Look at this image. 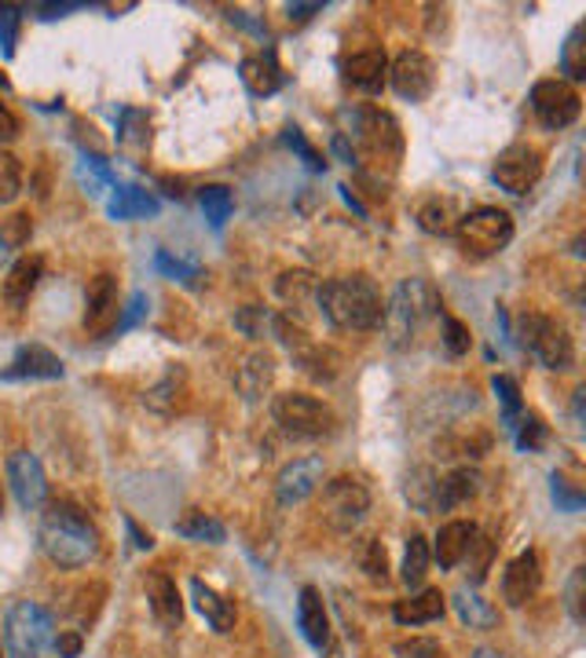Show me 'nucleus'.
<instances>
[{
  "label": "nucleus",
  "mask_w": 586,
  "mask_h": 658,
  "mask_svg": "<svg viewBox=\"0 0 586 658\" xmlns=\"http://www.w3.org/2000/svg\"><path fill=\"white\" fill-rule=\"evenodd\" d=\"M323 472H327L323 457H297V461H290V465L282 468L279 479H275V501L290 509V504H301L305 498H312V494L319 490V483H323Z\"/></svg>",
  "instance_id": "15"
},
{
  "label": "nucleus",
  "mask_w": 586,
  "mask_h": 658,
  "mask_svg": "<svg viewBox=\"0 0 586 658\" xmlns=\"http://www.w3.org/2000/svg\"><path fill=\"white\" fill-rule=\"evenodd\" d=\"M492 388H495L498 399H503V410H506L503 421H506L509 432H514V424L520 421V413H525V406H520V384L514 377H495Z\"/></svg>",
  "instance_id": "41"
},
{
  "label": "nucleus",
  "mask_w": 586,
  "mask_h": 658,
  "mask_svg": "<svg viewBox=\"0 0 586 658\" xmlns=\"http://www.w3.org/2000/svg\"><path fill=\"white\" fill-rule=\"evenodd\" d=\"M583 592H586V570L583 567H575L572 570V578H568V592H564V603H568V611H572V619L575 622H586V608H583Z\"/></svg>",
  "instance_id": "50"
},
{
  "label": "nucleus",
  "mask_w": 586,
  "mask_h": 658,
  "mask_svg": "<svg viewBox=\"0 0 586 658\" xmlns=\"http://www.w3.org/2000/svg\"><path fill=\"white\" fill-rule=\"evenodd\" d=\"M271 381H275V362H271L268 351H253L243 366H238V392H243L246 402H257L264 399V395L271 392Z\"/></svg>",
  "instance_id": "22"
},
{
  "label": "nucleus",
  "mask_w": 586,
  "mask_h": 658,
  "mask_svg": "<svg viewBox=\"0 0 586 658\" xmlns=\"http://www.w3.org/2000/svg\"><path fill=\"white\" fill-rule=\"evenodd\" d=\"M56 651H59V658H78L81 655V633H59L56 636Z\"/></svg>",
  "instance_id": "53"
},
{
  "label": "nucleus",
  "mask_w": 586,
  "mask_h": 658,
  "mask_svg": "<svg viewBox=\"0 0 586 658\" xmlns=\"http://www.w3.org/2000/svg\"><path fill=\"white\" fill-rule=\"evenodd\" d=\"M539 581H542V570H539V556L531 553H520L517 559H509L506 575H503V597L509 608H525V603L539 592Z\"/></svg>",
  "instance_id": "16"
},
{
  "label": "nucleus",
  "mask_w": 586,
  "mask_h": 658,
  "mask_svg": "<svg viewBox=\"0 0 586 658\" xmlns=\"http://www.w3.org/2000/svg\"><path fill=\"white\" fill-rule=\"evenodd\" d=\"M454 611H459L462 625H470V629H495L498 625V611L481 597V592L462 589L459 597H454Z\"/></svg>",
  "instance_id": "29"
},
{
  "label": "nucleus",
  "mask_w": 586,
  "mask_h": 658,
  "mask_svg": "<svg viewBox=\"0 0 586 658\" xmlns=\"http://www.w3.org/2000/svg\"><path fill=\"white\" fill-rule=\"evenodd\" d=\"M440 322H443V348H448L454 359L465 355V351H470V329L451 315H440Z\"/></svg>",
  "instance_id": "48"
},
{
  "label": "nucleus",
  "mask_w": 586,
  "mask_h": 658,
  "mask_svg": "<svg viewBox=\"0 0 586 658\" xmlns=\"http://www.w3.org/2000/svg\"><path fill=\"white\" fill-rule=\"evenodd\" d=\"M282 139H286L290 147L297 150L301 158L308 161V169H316V172H323V169H327V158H323V154H319L316 147H312V143H308L305 136H301V128H286V136H282Z\"/></svg>",
  "instance_id": "51"
},
{
  "label": "nucleus",
  "mask_w": 586,
  "mask_h": 658,
  "mask_svg": "<svg viewBox=\"0 0 586 658\" xmlns=\"http://www.w3.org/2000/svg\"><path fill=\"white\" fill-rule=\"evenodd\" d=\"M517 340L520 348L531 351L546 370H572L575 362V344L572 333L561 318L542 315V311H525L517 318Z\"/></svg>",
  "instance_id": "6"
},
{
  "label": "nucleus",
  "mask_w": 586,
  "mask_h": 658,
  "mask_svg": "<svg viewBox=\"0 0 586 658\" xmlns=\"http://www.w3.org/2000/svg\"><path fill=\"white\" fill-rule=\"evenodd\" d=\"M418 224L426 235H454V224H459V213H454V202L451 197H429L426 205L418 208Z\"/></svg>",
  "instance_id": "31"
},
{
  "label": "nucleus",
  "mask_w": 586,
  "mask_h": 658,
  "mask_svg": "<svg viewBox=\"0 0 586 658\" xmlns=\"http://www.w3.org/2000/svg\"><path fill=\"white\" fill-rule=\"evenodd\" d=\"M286 11H290V19L305 22V19L316 15V11H323V4H319V0H312V4H286Z\"/></svg>",
  "instance_id": "55"
},
{
  "label": "nucleus",
  "mask_w": 586,
  "mask_h": 658,
  "mask_svg": "<svg viewBox=\"0 0 586 658\" xmlns=\"http://www.w3.org/2000/svg\"><path fill=\"white\" fill-rule=\"evenodd\" d=\"M41 274H45V260H41V257H23L4 279V300L12 307H23L30 300V293L37 290Z\"/></svg>",
  "instance_id": "27"
},
{
  "label": "nucleus",
  "mask_w": 586,
  "mask_h": 658,
  "mask_svg": "<svg viewBox=\"0 0 586 658\" xmlns=\"http://www.w3.org/2000/svg\"><path fill=\"white\" fill-rule=\"evenodd\" d=\"M371 512V490L363 479L356 476H338L323 487V520L334 531H352L363 523V515Z\"/></svg>",
  "instance_id": "9"
},
{
  "label": "nucleus",
  "mask_w": 586,
  "mask_h": 658,
  "mask_svg": "<svg viewBox=\"0 0 586 658\" xmlns=\"http://www.w3.org/2000/svg\"><path fill=\"white\" fill-rule=\"evenodd\" d=\"M144 402H147L155 413H161V417L183 410V402H188V373H183L180 366H172V370L166 373V377H161V381L155 384V388L147 392Z\"/></svg>",
  "instance_id": "26"
},
{
  "label": "nucleus",
  "mask_w": 586,
  "mask_h": 658,
  "mask_svg": "<svg viewBox=\"0 0 586 658\" xmlns=\"http://www.w3.org/2000/svg\"><path fill=\"white\" fill-rule=\"evenodd\" d=\"M443 315L440 293L429 279H404L388 296L382 322H385V337L393 348H410L418 340V333L426 329L432 318Z\"/></svg>",
  "instance_id": "3"
},
{
  "label": "nucleus",
  "mask_w": 586,
  "mask_h": 658,
  "mask_svg": "<svg viewBox=\"0 0 586 658\" xmlns=\"http://www.w3.org/2000/svg\"><path fill=\"white\" fill-rule=\"evenodd\" d=\"M363 575L374 578V581H385L388 578V556H385V545L382 542H367L363 545V559H360Z\"/></svg>",
  "instance_id": "47"
},
{
  "label": "nucleus",
  "mask_w": 586,
  "mask_h": 658,
  "mask_svg": "<svg viewBox=\"0 0 586 658\" xmlns=\"http://www.w3.org/2000/svg\"><path fill=\"white\" fill-rule=\"evenodd\" d=\"M30 235H34V216L30 213H12L8 219H0V246L8 252L12 249H23Z\"/></svg>",
  "instance_id": "39"
},
{
  "label": "nucleus",
  "mask_w": 586,
  "mask_h": 658,
  "mask_svg": "<svg viewBox=\"0 0 586 658\" xmlns=\"http://www.w3.org/2000/svg\"><path fill=\"white\" fill-rule=\"evenodd\" d=\"M316 300L323 307V315L330 318V326L349 329V333H367L382 322L385 300L382 290L371 274L356 271V274H341V279H330L327 285L316 290Z\"/></svg>",
  "instance_id": "1"
},
{
  "label": "nucleus",
  "mask_w": 586,
  "mask_h": 658,
  "mask_svg": "<svg viewBox=\"0 0 586 658\" xmlns=\"http://www.w3.org/2000/svg\"><path fill=\"white\" fill-rule=\"evenodd\" d=\"M4 377L8 381H15V377L56 381V377H63V362H59V355H52L45 344H26V348H19V355L12 359V366L4 370Z\"/></svg>",
  "instance_id": "21"
},
{
  "label": "nucleus",
  "mask_w": 586,
  "mask_h": 658,
  "mask_svg": "<svg viewBox=\"0 0 586 658\" xmlns=\"http://www.w3.org/2000/svg\"><path fill=\"white\" fill-rule=\"evenodd\" d=\"M271 413H275V424L282 432L297 435V439H319L334 432V410L327 402H319L316 395L305 392H286L271 402Z\"/></svg>",
  "instance_id": "8"
},
{
  "label": "nucleus",
  "mask_w": 586,
  "mask_h": 658,
  "mask_svg": "<svg viewBox=\"0 0 586 658\" xmlns=\"http://www.w3.org/2000/svg\"><path fill=\"white\" fill-rule=\"evenodd\" d=\"M199 205H202V213H205V219H210L213 227H224L227 219H232V213H235V194L227 191L224 183L202 186V191H199Z\"/></svg>",
  "instance_id": "34"
},
{
  "label": "nucleus",
  "mask_w": 586,
  "mask_h": 658,
  "mask_svg": "<svg viewBox=\"0 0 586 658\" xmlns=\"http://www.w3.org/2000/svg\"><path fill=\"white\" fill-rule=\"evenodd\" d=\"M8 658H41L52 644V614L34 600H15L4 614Z\"/></svg>",
  "instance_id": "7"
},
{
  "label": "nucleus",
  "mask_w": 586,
  "mask_h": 658,
  "mask_svg": "<svg viewBox=\"0 0 586 658\" xmlns=\"http://www.w3.org/2000/svg\"><path fill=\"white\" fill-rule=\"evenodd\" d=\"M23 191V164L15 154L0 150V205H8L12 197Z\"/></svg>",
  "instance_id": "40"
},
{
  "label": "nucleus",
  "mask_w": 586,
  "mask_h": 658,
  "mask_svg": "<svg viewBox=\"0 0 586 658\" xmlns=\"http://www.w3.org/2000/svg\"><path fill=\"white\" fill-rule=\"evenodd\" d=\"M297 622H301V633L312 647H327L330 644V614H327V603H323L319 589L316 586H305L301 589V600H297Z\"/></svg>",
  "instance_id": "19"
},
{
  "label": "nucleus",
  "mask_w": 586,
  "mask_h": 658,
  "mask_svg": "<svg viewBox=\"0 0 586 658\" xmlns=\"http://www.w3.org/2000/svg\"><path fill=\"white\" fill-rule=\"evenodd\" d=\"M531 110L542 121V128H568L583 110L579 92L568 81H557V77H546L531 88Z\"/></svg>",
  "instance_id": "11"
},
{
  "label": "nucleus",
  "mask_w": 586,
  "mask_h": 658,
  "mask_svg": "<svg viewBox=\"0 0 586 658\" xmlns=\"http://www.w3.org/2000/svg\"><path fill=\"white\" fill-rule=\"evenodd\" d=\"M125 526H128V534H133V542H136V548H150V545H155V537H150V534H144V531H139V526H136V520H125Z\"/></svg>",
  "instance_id": "56"
},
{
  "label": "nucleus",
  "mask_w": 586,
  "mask_h": 658,
  "mask_svg": "<svg viewBox=\"0 0 586 658\" xmlns=\"http://www.w3.org/2000/svg\"><path fill=\"white\" fill-rule=\"evenodd\" d=\"M492 556H495V542L476 531V537H473L470 548H465V556H462L465 564H470V570H465V575H470L473 586H481V581L487 578V570H492Z\"/></svg>",
  "instance_id": "38"
},
{
  "label": "nucleus",
  "mask_w": 586,
  "mask_h": 658,
  "mask_svg": "<svg viewBox=\"0 0 586 658\" xmlns=\"http://www.w3.org/2000/svg\"><path fill=\"white\" fill-rule=\"evenodd\" d=\"M238 73H243V84L253 95H275L282 88V70L275 63V52L249 55V59H243V66H238Z\"/></svg>",
  "instance_id": "23"
},
{
  "label": "nucleus",
  "mask_w": 586,
  "mask_h": 658,
  "mask_svg": "<svg viewBox=\"0 0 586 658\" xmlns=\"http://www.w3.org/2000/svg\"><path fill=\"white\" fill-rule=\"evenodd\" d=\"M114 219H139V216H158V197L139 191V186H117L111 202Z\"/></svg>",
  "instance_id": "30"
},
{
  "label": "nucleus",
  "mask_w": 586,
  "mask_h": 658,
  "mask_svg": "<svg viewBox=\"0 0 586 658\" xmlns=\"http://www.w3.org/2000/svg\"><path fill=\"white\" fill-rule=\"evenodd\" d=\"M341 73H345V81L352 88H360V92H382L388 81V59L382 48L352 52L349 59L341 63Z\"/></svg>",
  "instance_id": "17"
},
{
  "label": "nucleus",
  "mask_w": 586,
  "mask_h": 658,
  "mask_svg": "<svg viewBox=\"0 0 586 658\" xmlns=\"http://www.w3.org/2000/svg\"><path fill=\"white\" fill-rule=\"evenodd\" d=\"M19 8L12 4H0V44H4V52L15 48V37H19Z\"/></svg>",
  "instance_id": "52"
},
{
  "label": "nucleus",
  "mask_w": 586,
  "mask_h": 658,
  "mask_svg": "<svg viewBox=\"0 0 586 658\" xmlns=\"http://www.w3.org/2000/svg\"><path fill=\"white\" fill-rule=\"evenodd\" d=\"M15 136H19V121H15L12 110L0 103V143H12Z\"/></svg>",
  "instance_id": "54"
},
{
  "label": "nucleus",
  "mask_w": 586,
  "mask_h": 658,
  "mask_svg": "<svg viewBox=\"0 0 586 658\" xmlns=\"http://www.w3.org/2000/svg\"><path fill=\"white\" fill-rule=\"evenodd\" d=\"M37 542L56 567H84L100 548V534L78 504L56 501L41 512Z\"/></svg>",
  "instance_id": "2"
},
{
  "label": "nucleus",
  "mask_w": 586,
  "mask_h": 658,
  "mask_svg": "<svg viewBox=\"0 0 586 658\" xmlns=\"http://www.w3.org/2000/svg\"><path fill=\"white\" fill-rule=\"evenodd\" d=\"M352 158L374 164H396L404 154V132L399 121L382 106H356L352 110Z\"/></svg>",
  "instance_id": "4"
},
{
  "label": "nucleus",
  "mask_w": 586,
  "mask_h": 658,
  "mask_svg": "<svg viewBox=\"0 0 586 658\" xmlns=\"http://www.w3.org/2000/svg\"><path fill=\"white\" fill-rule=\"evenodd\" d=\"M454 241H459L462 257H470V260L498 257V252L514 241V216H509L506 208L481 205V208H473V213L459 216V224H454Z\"/></svg>",
  "instance_id": "5"
},
{
  "label": "nucleus",
  "mask_w": 586,
  "mask_h": 658,
  "mask_svg": "<svg viewBox=\"0 0 586 658\" xmlns=\"http://www.w3.org/2000/svg\"><path fill=\"white\" fill-rule=\"evenodd\" d=\"M155 268H158L161 274H166V279H177V282H183V285H199V279H202L199 260L177 257V252H169V249H158V252H155Z\"/></svg>",
  "instance_id": "36"
},
{
  "label": "nucleus",
  "mask_w": 586,
  "mask_h": 658,
  "mask_svg": "<svg viewBox=\"0 0 586 658\" xmlns=\"http://www.w3.org/2000/svg\"><path fill=\"white\" fill-rule=\"evenodd\" d=\"M191 600H194V608H199L202 619L210 622L216 633H232L235 629L238 611H235V600H227L224 592L205 586L202 578H191Z\"/></svg>",
  "instance_id": "18"
},
{
  "label": "nucleus",
  "mask_w": 586,
  "mask_h": 658,
  "mask_svg": "<svg viewBox=\"0 0 586 658\" xmlns=\"http://www.w3.org/2000/svg\"><path fill=\"white\" fill-rule=\"evenodd\" d=\"M550 490H553V501H557V509H564V512H579L583 509L586 494H583L579 483L564 479V472H553V476H550Z\"/></svg>",
  "instance_id": "43"
},
{
  "label": "nucleus",
  "mask_w": 586,
  "mask_h": 658,
  "mask_svg": "<svg viewBox=\"0 0 586 658\" xmlns=\"http://www.w3.org/2000/svg\"><path fill=\"white\" fill-rule=\"evenodd\" d=\"M177 534H180V537H191V542H210V545H221L224 537H227L224 523L213 520V515L199 512V509L183 515V520L177 523Z\"/></svg>",
  "instance_id": "33"
},
{
  "label": "nucleus",
  "mask_w": 586,
  "mask_h": 658,
  "mask_svg": "<svg viewBox=\"0 0 586 658\" xmlns=\"http://www.w3.org/2000/svg\"><path fill=\"white\" fill-rule=\"evenodd\" d=\"M393 619L399 625H429L443 619V592L440 589H421L415 597L396 600Z\"/></svg>",
  "instance_id": "25"
},
{
  "label": "nucleus",
  "mask_w": 586,
  "mask_h": 658,
  "mask_svg": "<svg viewBox=\"0 0 586 658\" xmlns=\"http://www.w3.org/2000/svg\"><path fill=\"white\" fill-rule=\"evenodd\" d=\"M407 501L415 504L418 512H437V490H440V476L432 468H415L407 476Z\"/></svg>",
  "instance_id": "32"
},
{
  "label": "nucleus",
  "mask_w": 586,
  "mask_h": 658,
  "mask_svg": "<svg viewBox=\"0 0 586 658\" xmlns=\"http://www.w3.org/2000/svg\"><path fill=\"white\" fill-rule=\"evenodd\" d=\"M561 70L568 73L572 81H583V77H586V26H583V22L568 33V41H564Z\"/></svg>",
  "instance_id": "37"
},
{
  "label": "nucleus",
  "mask_w": 586,
  "mask_h": 658,
  "mask_svg": "<svg viewBox=\"0 0 586 658\" xmlns=\"http://www.w3.org/2000/svg\"><path fill=\"white\" fill-rule=\"evenodd\" d=\"M147 600H150V611L155 619L172 629V625L183 622V603H180V589L166 570H150L147 575Z\"/></svg>",
  "instance_id": "20"
},
{
  "label": "nucleus",
  "mask_w": 586,
  "mask_h": 658,
  "mask_svg": "<svg viewBox=\"0 0 586 658\" xmlns=\"http://www.w3.org/2000/svg\"><path fill=\"white\" fill-rule=\"evenodd\" d=\"M122 322V296H117L114 274H95L89 293H84V333L89 337H111Z\"/></svg>",
  "instance_id": "12"
},
{
  "label": "nucleus",
  "mask_w": 586,
  "mask_h": 658,
  "mask_svg": "<svg viewBox=\"0 0 586 658\" xmlns=\"http://www.w3.org/2000/svg\"><path fill=\"white\" fill-rule=\"evenodd\" d=\"M542 175V150L531 143H514L495 158L492 180L503 186L506 194H528Z\"/></svg>",
  "instance_id": "10"
},
{
  "label": "nucleus",
  "mask_w": 586,
  "mask_h": 658,
  "mask_svg": "<svg viewBox=\"0 0 586 658\" xmlns=\"http://www.w3.org/2000/svg\"><path fill=\"white\" fill-rule=\"evenodd\" d=\"M0 512H4V494H0Z\"/></svg>",
  "instance_id": "59"
},
{
  "label": "nucleus",
  "mask_w": 586,
  "mask_h": 658,
  "mask_svg": "<svg viewBox=\"0 0 586 658\" xmlns=\"http://www.w3.org/2000/svg\"><path fill=\"white\" fill-rule=\"evenodd\" d=\"M473 658H503V655H498V651H492V647H476V651H473Z\"/></svg>",
  "instance_id": "57"
},
{
  "label": "nucleus",
  "mask_w": 586,
  "mask_h": 658,
  "mask_svg": "<svg viewBox=\"0 0 586 658\" xmlns=\"http://www.w3.org/2000/svg\"><path fill=\"white\" fill-rule=\"evenodd\" d=\"M0 658H4V655H0Z\"/></svg>",
  "instance_id": "60"
},
{
  "label": "nucleus",
  "mask_w": 586,
  "mask_h": 658,
  "mask_svg": "<svg viewBox=\"0 0 586 658\" xmlns=\"http://www.w3.org/2000/svg\"><path fill=\"white\" fill-rule=\"evenodd\" d=\"M481 490V476L473 468H454L448 476H440V490H437V509L448 512L454 504L470 501L473 494Z\"/></svg>",
  "instance_id": "28"
},
{
  "label": "nucleus",
  "mask_w": 586,
  "mask_h": 658,
  "mask_svg": "<svg viewBox=\"0 0 586 658\" xmlns=\"http://www.w3.org/2000/svg\"><path fill=\"white\" fill-rule=\"evenodd\" d=\"M4 260H8V249H4V246H0V263H4Z\"/></svg>",
  "instance_id": "58"
},
{
  "label": "nucleus",
  "mask_w": 586,
  "mask_h": 658,
  "mask_svg": "<svg viewBox=\"0 0 586 658\" xmlns=\"http://www.w3.org/2000/svg\"><path fill=\"white\" fill-rule=\"evenodd\" d=\"M122 143H128V147H147L150 143V117L144 110H125L122 114Z\"/></svg>",
  "instance_id": "44"
},
{
  "label": "nucleus",
  "mask_w": 586,
  "mask_h": 658,
  "mask_svg": "<svg viewBox=\"0 0 586 658\" xmlns=\"http://www.w3.org/2000/svg\"><path fill=\"white\" fill-rule=\"evenodd\" d=\"M275 290H279V296H282L286 304H301L308 293H316V279H312L308 271H286V274L279 279Z\"/></svg>",
  "instance_id": "42"
},
{
  "label": "nucleus",
  "mask_w": 586,
  "mask_h": 658,
  "mask_svg": "<svg viewBox=\"0 0 586 658\" xmlns=\"http://www.w3.org/2000/svg\"><path fill=\"white\" fill-rule=\"evenodd\" d=\"M8 483H12L23 509H41L48 498V476L30 450H15V454L8 457Z\"/></svg>",
  "instance_id": "14"
},
{
  "label": "nucleus",
  "mask_w": 586,
  "mask_h": 658,
  "mask_svg": "<svg viewBox=\"0 0 586 658\" xmlns=\"http://www.w3.org/2000/svg\"><path fill=\"white\" fill-rule=\"evenodd\" d=\"M396 658H443V647L429 636H410V640H399L396 647Z\"/></svg>",
  "instance_id": "49"
},
{
  "label": "nucleus",
  "mask_w": 586,
  "mask_h": 658,
  "mask_svg": "<svg viewBox=\"0 0 586 658\" xmlns=\"http://www.w3.org/2000/svg\"><path fill=\"white\" fill-rule=\"evenodd\" d=\"M429 564H432L429 542H426V537H421V534H410V537H407V553H404V581H407L410 589L426 581Z\"/></svg>",
  "instance_id": "35"
},
{
  "label": "nucleus",
  "mask_w": 586,
  "mask_h": 658,
  "mask_svg": "<svg viewBox=\"0 0 586 658\" xmlns=\"http://www.w3.org/2000/svg\"><path fill=\"white\" fill-rule=\"evenodd\" d=\"M271 322H275V318H271L264 307H257V304H249V307H243V311L235 315V326L243 329L246 337H253V340L264 337Z\"/></svg>",
  "instance_id": "46"
},
{
  "label": "nucleus",
  "mask_w": 586,
  "mask_h": 658,
  "mask_svg": "<svg viewBox=\"0 0 586 658\" xmlns=\"http://www.w3.org/2000/svg\"><path fill=\"white\" fill-rule=\"evenodd\" d=\"M473 537H476V526H473V523H465V520L443 523L440 534H437V548H432V559H437V564H440L443 570L459 567Z\"/></svg>",
  "instance_id": "24"
},
{
  "label": "nucleus",
  "mask_w": 586,
  "mask_h": 658,
  "mask_svg": "<svg viewBox=\"0 0 586 658\" xmlns=\"http://www.w3.org/2000/svg\"><path fill=\"white\" fill-rule=\"evenodd\" d=\"M514 432H517V446L520 450H539L542 443H546V424L539 421V413H520Z\"/></svg>",
  "instance_id": "45"
},
{
  "label": "nucleus",
  "mask_w": 586,
  "mask_h": 658,
  "mask_svg": "<svg viewBox=\"0 0 586 658\" xmlns=\"http://www.w3.org/2000/svg\"><path fill=\"white\" fill-rule=\"evenodd\" d=\"M388 84L407 103H421V99H429L432 84H437V66L421 52H399L393 66H388Z\"/></svg>",
  "instance_id": "13"
}]
</instances>
